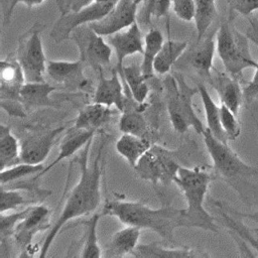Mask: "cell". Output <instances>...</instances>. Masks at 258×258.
Masks as SVG:
<instances>
[{"label":"cell","instance_id":"6da1fadb","mask_svg":"<svg viewBox=\"0 0 258 258\" xmlns=\"http://www.w3.org/2000/svg\"><path fill=\"white\" fill-rule=\"evenodd\" d=\"M92 141H90L81 150L80 155L74 159L78 162L81 170L79 180L69 192L57 219L42 241L39 257H45L47 255L54 239L62 232L63 227L66 228V226L75 219L94 213L102 203L103 154L106 142L103 141L100 144L93 161L89 163V152Z\"/></svg>","mask_w":258,"mask_h":258},{"label":"cell","instance_id":"7a4b0ae2","mask_svg":"<svg viewBox=\"0 0 258 258\" xmlns=\"http://www.w3.org/2000/svg\"><path fill=\"white\" fill-rule=\"evenodd\" d=\"M101 213L103 216L115 217L124 225L151 230L172 245H176L174 231L187 227L184 210L170 205L155 209L139 201L112 199L104 204Z\"/></svg>","mask_w":258,"mask_h":258},{"label":"cell","instance_id":"3957f363","mask_svg":"<svg viewBox=\"0 0 258 258\" xmlns=\"http://www.w3.org/2000/svg\"><path fill=\"white\" fill-rule=\"evenodd\" d=\"M202 136L216 176L229 184L245 204L258 206V167L242 160L229 143L216 138L207 128Z\"/></svg>","mask_w":258,"mask_h":258},{"label":"cell","instance_id":"277c9868","mask_svg":"<svg viewBox=\"0 0 258 258\" xmlns=\"http://www.w3.org/2000/svg\"><path fill=\"white\" fill-rule=\"evenodd\" d=\"M216 174L204 166L186 167L181 165L173 182L181 191L186 208L184 218L188 228H199L212 233H218L219 228L215 218L206 210L204 204L211 182Z\"/></svg>","mask_w":258,"mask_h":258},{"label":"cell","instance_id":"5b68a950","mask_svg":"<svg viewBox=\"0 0 258 258\" xmlns=\"http://www.w3.org/2000/svg\"><path fill=\"white\" fill-rule=\"evenodd\" d=\"M167 112L172 128L177 133H184L192 127L198 134H203L206 127L194 109V95L199 94L198 87L187 85L183 77L167 75L163 81Z\"/></svg>","mask_w":258,"mask_h":258},{"label":"cell","instance_id":"8992f818","mask_svg":"<svg viewBox=\"0 0 258 258\" xmlns=\"http://www.w3.org/2000/svg\"><path fill=\"white\" fill-rule=\"evenodd\" d=\"M249 38L241 33L231 21H223L216 31V50L225 72L236 80L242 79L246 69H255L257 60L250 52Z\"/></svg>","mask_w":258,"mask_h":258},{"label":"cell","instance_id":"52a82bcc","mask_svg":"<svg viewBox=\"0 0 258 258\" xmlns=\"http://www.w3.org/2000/svg\"><path fill=\"white\" fill-rule=\"evenodd\" d=\"M180 166L176 152L153 144L140 158L134 170L141 179L154 186H167L173 182Z\"/></svg>","mask_w":258,"mask_h":258},{"label":"cell","instance_id":"ba28073f","mask_svg":"<svg viewBox=\"0 0 258 258\" xmlns=\"http://www.w3.org/2000/svg\"><path fill=\"white\" fill-rule=\"evenodd\" d=\"M51 211L43 204L30 205L25 217L19 221L14 229L10 239L1 241L0 255L3 257L5 252L8 256V250L12 248L19 251L18 257H24L27 250L32 246V239L35 235L45 230L50 226Z\"/></svg>","mask_w":258,"mask_h":258},{"label":"cell","instance_id":"9c48e42d","mask_svg":"<svg viewBox=\"0 0 258 258\" xmlns=\"http://www.w3.org/2000/svg\"><path fill=\"white\" fill-rule=\"evenodd\" d=\"M42 29L41 25L35 24L18 38L14 55L23 70L26 82L45 81L47 58L41 39Z\"/></svg>","mask_w":258,"mask_h":258},{"label":"cell","instance_id":"30bf717a","mask_svg":"<svg viewBox=\"0 0 258 258\" xmlns=\"http://www.w3.org/2000/svg\"><path fill=\"white\" fill-rule=\"evenodd\" d=\"M116 2L92 1L78 10L66 12L54 23L50 32L51 38L55 42L71 38L75 29L103 19L112 10Z\"/></svg>","mask_w":258,"mask_h":258},{"label":"cell","instance_id":"8fae6325","mask_svg":"<svg viewBox=\"0 0 258 258\" xmlns=\"http://www.w3.org/2000/svg\"><path fill=\"white\" fill-rule=\"evenodd\" d=\"M78 45L80 59L97 73L111 63L113 48L104 36L96 33L89 25L75 29L71 35Z\"/></svg>","mask_w":258,"mask_h":258},{"label":"cell","instance_id":"7c38bea8","mask_svg":"<svg viewBox=\"0 0 258 258\" xmlns=\"http://www.w3.org/2000/svg\"><path fill=\"white\" fill-rule=\"evenodd\" d=\"M216 50V32L206 34L197 40L192 48L186 49L175 66L184 67L206 81H211L214 56Z\"/></svg>","mask_w":258,"mask_h":258},{"label":"cell","instance_id":"4fadbf2b","mask_svg":"<svg viewBox=\"0 0 258 258\" xmlns=\"http://www.w3.org/2000/svg\"><path fill=\"white\" fill-rule=\"evenodd\" d=\"M67 130L66 126L52 129H39L26 135L21 141V161L43 163L51 151L58 136Z\"/></svg>","mask_w":258,"mask_h":258},{"label":"cell","instance_id":"5bb4252c","mask_svg":"<svg viewBox=\"0 0 258 258\" xmlns=\"http://www.w3.org/2000/svg\"><path fill=\"white\" fill-rule=\"evenodd\" d=\"M141 1L118 0L103 19L89 24V26L102 36H109L119 32L137 21V9Z\"/></svg>","mask_w":258,"mask_h":258},{"label":"cell","instance_id":"9a60e30c","mask_svg":"<svg viewBox=\"0 0 258 258\" xmlns=\"http://www.w3.org/2000/svg\"><path fill=\"white\" fill-rule=\"evenodd\" d=\"M85 63L77 60H52L47 59V77L70 91H83L90 88V82L84 75Z\"/></svg>","mask_w":258,"mask_h":258},{"label":"cell","instance_id":"2e32d148","mask_svg":"<svg viewBox=\"0 0 258 258\" xmlns=\"http://www.w3.org/2000/svg\"><path fill=\"white\" fill-rule=\"evenodd\" d=\"M98 74L99 80L93 102L115 107L118 111L123 112L127 106L129 97L126 95L125 87L118 70L115 68L109 77H105L103 71Z\"/></svg>","mask_w":258,"mask_h":258},{"label":"cell","instance_id":"e0dca14e","mask_svg":"<svg viewBox=\"0 0 258 258\" xmlns=\"http://www.w3.org/2000/svg\"><path fill=\"white\" fill-rule=\"evenodd\" d=\"M107 40L115 51L117 58L116 69L118 71L123 68V62L128 56L136 53L142 54L143 52L144 36H142V31L137 21L129 27L109 35Z\"/></svg>","mask_w":258,"mask_h":258},{"label":"cell","instance_id":"ac0fdd59","mask_svg":"<svg viewBox=\"0 0 258 258\" xmlns=\"http://www.w3.org/2000/svg\"><path fill=\"white\" fill-rule=\"evenodd\" d=\"M25 83L23 70L15 55H7L2 58L0 61L1 101H21L20 92Z\"/></svg>","mask_w":258,"mask_h":258},{"label":"cell","instance_id":"d6986e66","mask_svg":"<svg viewBox=\"0 0 258 258\" xmlns=\"http://www.w3.org/2000/svg\"><path fill=\"white\" fill-rule=\"evenodd\" d=\"M210 84L217 92L220 104L225 105L238 115L241 105L244 101L243 88L241 87L240 81L231 77L227 73H217L215 76L212 75Z\"/></svg>","mask_w":258,"mask_h":258},{"label":"cell","instance_id":"ffe728a7","mask_svg":"<svg viewBox=\"0 0 258 258\" xmlns=\"http://www.w3.org/2000/svg\"><path fill=\"white\" fill-rule=\"evenodd\" d=\"M95 134L96 131L79 129L75 126L67 129L66 134L59 143L57 156L47 166H45L41 172H39V175L42 177V175L49 171L54 165L82 150L90 141L94 139Z\"/></svg>","mask_w":258,"mask_h":258},{"label":"cell","instance_id":"44dd1931","mask_svg":"<svg viewBox=\"0 0 258 258\" xmlns=\"http://www.w3.org/2000/svg\"><path fill=\"white\" fill-rule=\"evenodd\" d=\"M141 229L125 225L112 235L103 249V256L107 258L124 257L132 255L139 244Z\"/></svg>","mask_w":258,"mask_h":258},{"label":"cell","instance_id":"7402d4cb","mask_svg":"<svg viewBox=\"0 0 258 258\" xmlns=\"http://www.w3.org/2000/svg\"><path fill=\"white\" fill-rule=\"evenodd\" d=\"M55 90V86L45 81L26 82L21 89L20 100L27 112L42 107H55L56 103L50 97Z\"/></svg>","mask_w":258,"mask_h":258},{"label":"cell","instance_id":"603a6c76","mask_svg":"<svg viewBox=\"0 0 258 258\" xmlns=\"http://www.w3.org/2000/svg\"><path fill=\"white\" fill-rule=\"evenodd\" d=\"M131 256L140 258H185V257H207L209 256L206 252L189 248L187 246H175L170 247L160 245L157 242L138 244Z\"/></svg>","mask_w":258,"mask_h":258},{"label":"cell","instance_id":"cb8c5ba5","mask_svg":"<svg viewBox=\"0 0 258 258\" xmlns=\"http://www.w3.org/2000/svg\"><path fill=\"white\" fill-rule=\"evenodd\" d=\"M118 72L123 81L126 95L128 97L131 96L136 103L144 104L149 95L150 88L147 83L148 79L142 73L141 66L137 63L123 66Z\"/></svg>","mask_w":258,"mask_h":258},{"label":"cell","instance_id":"d4e9b609","mask_svg":"<svg viewBox=\"0 0 258 258\" xmlns=\"http://www.w3.org/2000/svg\"><path fill=\"white\" fill-rule=\"evenodd\" d=\"M103 217L102 213H94L90 218L78 221L68 228L77 226L83 227V236L81 238L82 246L80 256L84 258H100L103 256V249L101 248L98 240V224Z\"/></svg>","mask_w":258,"mask_h":258},{"label":"cell","instance_id":"484cf974","mask_svg":"<svg viewBox=\"0 0 258 258\" xmlns=\"http://www.w3.org/2000/svg\"><path fill=\"white\" fill-rule=\"evenodd\" d=\"M113 116L112 107L92 102L82 107L75 119L74 126L79 129L96 131L107 124Z\"/></svg>","mask_w":258,"mask_h":258},{"label":"cell","instance_id":"4316f807","mask_svg":"<svg viewBox=\"0 0 258 258\" xmlns=\"http://www.w3.org/2000/svg\"><path fill=\"white\" fill-rule=\"evenodd\" d=\"M153 144L148 137L123 133L116 141L115 149L131 167H135L140 158L151 148Z\"/></svg>","mask_w":258,"mask_h":258},{"label":"cell","instance_id":"83f0119b","mask_svg":"<svg viewBox=\"0 0 258 258\" xmlns=\"http://www.w3.org/2000/svg\"><path fill=\"white\" fill-rule=\"evenodd\" d=\"M187 41L184 40H175L169 37L164 40L153 62L154 73L158 75L168 74L187 49Z\"/></svg>","mask_w":258,"mask_h":258},{"label":"cell","instance_id":"f1b7e54d","mask_svg":"<svg viewBox=\"0 0 258 258\" xmlns=\"http://www.w3.org/2000/svg\"><path fill=\"white\" fill-rule=\"evenodd\" d=\"M199 89V94L203 103L205 118H206V128L219 140L229 143V140L222 128L221 117H220V105H217L216 102L211 97L209 91L203 83L197 85Z\"/></svg>","mask_w":258,"mask_h":258},{"label":"cell","instance_id":"f546056e","mask_svg":"<svg viewBox=\"0 0 258 258\" xmlns=\"http://www.w3.org/2000/svg\"><path fill=\"white\" fill-rule=\"evenodd\" d=\"M21 144L8 125L0 126V168L1 170L21 161Z\"/></svg>","mask_w":258,"mask_h":258},{"label":"cell","instance_id":"4dcf8cb0","mask_svg":"<svg viewBox=\"0 0 258 258\" xmlns=\"http://www.w3.org/2000/svg\"><path fill=\"white\" fill-rule=\"evenodd\" d=\"M164 40L165 39L162 32L157 28L149 29L144 35L142 60L140 62V66L142 73L148 80L153 77V62Z\"/></svg>","mask_w":258,"mask_h":258},{"label":"cell","instance_id":"1f68e13d","mask_svg":"<svg viewBox=\"0 0 258 258\" xmlns=\"http://www.w3.org/2000/svg\"><path fill=\"white\" fill-rule=\"evenodd\" d=\"M141 104L139 106H133L126 108L119 120V130L122 133L133 134L141 137H147L148 135V123L142 114Z\"/></svg>","mask_w":258,"mask_h":258},{"label":"cell","instance_id":"d6a6232c","mask_svg":"<svg viewBox=\"0 0 258 258\" xmlns=\"http://www.w3.org/2000/svg\"><path fill=\"white\" fill-rule=\"evenodd\" d=\"M194 22L197 31V40L202 39L210 29L217 16L216 0H194Z\"/></svg>","mask_w":258,"mask_h":258},{"label":"cell","instance_id":"836d02e7","mask_svg":"<svg viewBox=\"0 0 258 258\" xmlns=\"http://www.w3.org/2000/svg\"><path fill=\"white\" fill-rule=\"evenodd\" d=\"M28 195H33L43 201L37 195L32 192L21 190V189H11V188H1V199H0V212L9 213L20 210L22 206L34 205L33 203H39L33 198H28Z\"/></svg>","mask_w":258,"mask_h":258},{"label":"cell","instance_id":"e575fe53","mask_svg":"<svg viewBox=\"0 0 258 258\" xmlns=\"http://www.w3.org/2000/svg\"><path fill=\"white\" fill-rule=\"evenodd\" d=\"M44 163H29L20 161L15 165H12L10 167L4 168L1 170L0 173V180L1 185L11 183L26 177H29L31 175L37 174L41 172L44 169Z\"/></svg>","mask_w":258,"mask_h":258},{"label":"cell","instance_id":"d590c367","mask_svg":"<svg viewBox=\"0 0 258 258\" xmlns=\"http://www.w3.org/2000/svg\"><path fill=\"white\" fill-rule=\"evenodd\" d=\"M220 117L222 128L229 141L235 140L240 136L241 126L238 121V115L223 104H220Z\"/></svg>","mask_w":258,"mask_h":258},{"label":"cell","instance_id":"8d00e7d4","mask_svg":"<svg viewBox=\"0 0 258 258\" xmlns=\"http://www.w3.org/2000/svg\"><path fill=\"white\" fill-rule=\"evenodd\" d=\"M171 8L176 17L180 20L186 22H190L194 20V0H171Z\"/></svg>","mask_w":258,"mask_h":258},{"label":"cell","instance_id":"74e56055","mask_svg":"<svg viewBox=\"0 0 258 258\" xmlns=\"http://www.w3.org/2000/svg\"><path fill=\"white\" fill-rule=\"evenodd\" d=\"M231 11L241 14L245 17H250L258 10V0H227Z\"/></svg>","mask_w":258,"mask_h":258},{"label":"cell","instance_id":"f35d334b","mask_svg":"<svg viewBox=\"0 0 258 258\" xmlns=\"http://www.w3.org/2000/svg\"><path fill=\"white\" fill-rule=\"evenodd\" d=\"M171 7V0H148L146 6V17H163L167 16Z\"/></svg>","mask_w":258,"mask_h":258},{"label":"cell","instance_id":"ab89813d","mask_svg":"<svg viewBox=\"0 0 258 258\" xmlns=\"http://www.w3.org/2000/svg\"><path fill=\"white\" fill-rule=\"evenodd\" d=\"M213 204H217L219 206H221L223 209H225L226 211H228L229 213L237 216V217H240L242 219H248V220H251L253 222H256L258 223V211L256 212H252V213H242V212H239L235 209H232L231 207H229L228 205H226L225 203L221 202V201H216V200H212ZM252 235L256 238V240L258 241V227H255V228H251L250 229Z\"/></svg>","mask_w":258,"mask_h":258},{"label":"cell","instance_id":"60d3db41","mask_svg":"<svg viewBox=\"0 0 258 258\" xmlns=\"http://www.w3.org/2000/svg\"><path fill=\"white\" fill-rule=\"evenodd\" d=\"M254 70L255 73L253 75V78L243 87V98L244 101L248 104L258 97V57L257 66L255 67Z\"/></svg>","mask_w":258,"mask_h":258},{"label":"cell","instance_id":"b9f144b4","mask_svg":"<svg viewBox=\"0 0 258 258\" xmlns=\"http://www.w3.org/2000/svg\"><path fill=\"white\" fill-rule=\"evenodd\" d=\"M44 2V0H11L9 4V8L7 9L6 15H5V21H9L10 15L13 12V9L15 8L16 5L18 4H23L27 8H33L35 6H39Z\"/></svg>","mask_w":258,"mask_h":258},{"label":"cell","instance_id":"7bdbcfd3","mask_svg":"<svg viewBox=\"0 0 258 258\" xmlns=\"http://www.w3.org/2000/svg\"><path fill=\"white\" fill-rule=\"evenodd\" d=\"M249 26L246 29V36L258 47V20L254 16L248 17Z\"/></svg>","mask_w":258,"mask_h":258},{"label":"cell","instance_id":"ee69618b","mask_svg":"<svg viewBox=\"0 0 258 258\" xmlns=\"http://www.w3.org/2000/svg\"><path fill=\"white\" fill-rule=\"evenodd\" d=\"M92 1H107V2H117L118 0H77L76 4L74 5V8H72V10H78L81 7H83L84 5L92 2Z\"/></svg>","mask_w":258,"mask_h":258},{"label":"cell","instance_id":"f6af8a7d","mask_svg":"<svg viewBox=\"0 0 258 258\" xmlns=\"http://www.w3.org/2000/svg\"><path fill=\"white\" fill-rule=\"evenodd\" d=\"M257 128H258V126H257Z\"/></svg>","mask_w":258,"mask_h":258}]
</instances>
